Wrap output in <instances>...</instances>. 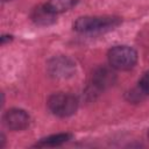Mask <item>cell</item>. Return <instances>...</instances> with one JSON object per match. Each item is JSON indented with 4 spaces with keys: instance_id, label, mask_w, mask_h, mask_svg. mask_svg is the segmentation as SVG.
<instances>
[{
    "instance_id": "4",
    "label": "cell",
    "mask_w": 149,
    "mask_h": 149,
    "mask_svg": "<svg viewBox=\"0 0 149 149\" xmlns=\"http://www.w3.org/2000/svg\"><path fill=\"white\" fill-rule=\"evenodd\" d=\"M29 114L20 108H12L3 115V123L10 130H22L29 126Z\"/></svg>"
},
{
    "instance_id": "7",
    "label": "cell",
    "mask_w": 149,
    "mask_h": 149,
    "mask_svg": "<svg viewBox=\"0 0 149 149\" xmlns=\"http://www.w3.org/2000/svg\"><path fill=\"white\" fill-rule=\"evenodd\" d=\"M70 139H71V134H68V133L55 134L45 139H42L38 143H36V147H56V146H61L68 142Z\"/></svg>"
},
{
    "instance_id": "11",
    "label": "cell",
    "mask_w": 149,
    "mask_h": 149,
    "mask_svg": "<svg viewBox=\"0 0 149 149\" xmlns=\"http://www.w3.org/2000/svg\"><path fill=\"white\" fill-rule=\"evenodd\" d=\"M148 137H149V132H148Z\"/></svg>"
},
{
    "instance_id": "9",
    "label": "cell",
    "mask_w": 149,
    "mask_h": 149,
    "mask_svg": "<svg viewBox=\"0 0 149 149\" xmlns=\"http://www.w3.org/2000/svg\"><path fill=\"white\" fill-rule=\"evenodd\" d=\"M139 88L143 94H149V71L146 72L139 81Z\"/></svg>"
},
{
    "instance_id": "8",
    "label": "cell",
    "mask_w": 149,
    "mask_h": 149,
    "mask_svg": "<svg viewBox=\"0 0 149 149\" xmlns=\"http://www.w3.org/2000/svg\"><path fill=\"white\" fill-rule=\"evenodd\" d=\"M77 1L78 0H50L49 2H47V5L55 14H58L72 8L77 3Z\"/></svg>"
},
{
    "instance_id": "2",
    "label": "cell",
    "mask_w": 149,
    "mask_h": 149,
    "mask_svg": "<svg viewBox=\"0 0 149 149\" xmlns=\"http://www.w3.org/2000/svg\"><path fill=\"white\" fill-rule=\"evenodd\" d=\"M108 62L113 69L129 70L137 62L136 51L128 45H116L108 51Z\"/></svg>"
},
{
    "instance_id": "1",
    "label": "cell",
    "mask_w": 149,
    "mask_h": 149,
    "mask_svg": "<svg viewBox=\"0 0 149 149\" xmlns=\"http://www.w3.org/2000/svg\"><path fill=\"white\" fill-rule=\"evenodd\" d=\"M120 22L116 16H81L73 23V29L79 33H97L113 29Z\"/></svg>"
},
{
    "instance_id": "6",
    "label": "cell",
    "mask_w": 149,
    "mask_h": 149,
    "mask_svg": "<svg viewBox=\"0 0 149 149\" xmlns=\"http://www.w3.org/2000/svg\"><path fill=\"white\" fill-rule=\"evenodd\" d=\"M57 14H55L49 7L47 3H43V5H40L37 6L33 13H31V19L35 23L37 24H42V26H47V24H50L55 21V17H56Z\"/></svg>"
},
{
    "instance_id": "5",
    "label": "cell",
    "mask_w": 149,
    "mask_h": 149,
    "mask_svg": "<svg viewBox=\"0 0 149 149\" xmlns=\"http://www.w3.org/2000/svg\"><path fill=\"white\" fill-rule=\"evenodd\" d=\"M114 80H115L114 72L107 68H98L92 74V85L98 90H102L112 85Z\"/></svg>"
},
{
    "instance_id": "10",
    "label": "cell",
    "mask_w": 149,
    "mask_h": 149,
    "mask_svg": "<svg viewBox=\"0 0 149 149\" xmlns=\"http://www.w3.org/2000/svg\"><path fill=\"white\" fill-rule=\"evenodd\" d=\"M3 1H10V0H3Z\"/></svg>"
},
{
    "instance_id": "3",
    "label": "cell",
    "mask_w": 149,
    "mask_h": 149,
    "mask_svg": "<svg viewBox=\"0 0 149 149\" xmlns=\"http://www.w3.org/2000/svg\"><path fill=\"white\" fill-rule=\"evenodd\" d=\"M48 107L52 114L65 118L77 111L78 101L77 98L70 93H55L48 99Z\"/></svg>"
}]
</instances>
